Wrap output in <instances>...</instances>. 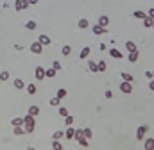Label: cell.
<instances>
[{
	"mask_svg": "<svg viewBox=\"0 0 154 150\" xmlns=\"http://www.w3.org/2000/svg\"><path fill=\"white\" fill-rule=\"evenodd\" d=\"M29 4H38V0H29Z\"/></svg>",
	"mask_w": 154,
	"mask_h": 150,
	"instance_id": "43",
	"label": "cell"
},
{
	"mask_svg": "<svg viewBox=\"0 0 154 150\" xmlns=\"http://www.w3.org/2000/svg\"><path fill=\"white\" fill-rule=\"evenodd\" d=\"M52 148H54V150H61V143H59V139H54V143H52Z\"/></svg>",
	"mask_w": 154,
	"mask_h": 150,
	"instance_id": "33",
	"label": "cell"
},
{
	"mask_svg": "<svg viewBox=\"0 0 154 150\" xmlns=\"http://www.w3.org/2000/svg\"><path fill=\"white\" fill-rule=\"evenodd\" d=\"M59 100H61V98H57V97H54V98H50V106H59Z\"/></svg>",
	"mask_w": 154,
	"mask_h": 150,
	"instance_id": "37",
	"label": "cell"
},
{
	"mask_svg": "<svg viewBox=\"0 0 154 150\" xmlns=\"http://www.w3.org/2000/svg\"><path fill=\"white\" fill-rule=\"evenodd\" d=\"M143 148L145 150H154V138H147L143 141Z\"/></svg>",
	"mask_w": 154,
	"mask_h": 150,
	"instance_id": "8",
	"label": "cell"
},
{
	"mask_svg": "<svg viewBox=\"0 0 154 150\" xmlns=\"http://www.w3.org/2000/svg\"><path fill=\"white\" fill-rule=\"evenodd\" d=\"M11 123H13V127H16V125H23V118H13V120H11Z\"/></svg>",
	"mask_w": 154,
	"mask_h": 150,
	"instance_id": "25",
	"label": "cell"
},
{
	"mask_svg": "<svg viewBox=\"0 0 154 150\" xmlns=\"http://www.w3.org/2000/svg\"><path fill=\"white\" fill-rule=\"evenodd\" d=\"M65 97H66V90H63V88L57 90V98H65Z\"/></svg>",
	"mask_w": 154,
	"mask_h": 150,
	"instance_id": "34",
	"label": "cell"
},
{
	"mask_svg": "<svg viewBox=\"0 0 154 150\" xmlns=\"http://www.w3.org/2000/svg\"><path fill=\"white\" fill-rule=\"evenodd\" d=\"M88 68H90V72H99V66L95 61H88Z\"/></svg>",
	"mask_w": 154,
	"mask_h": 150,
	"instance_id": "17",
	"label": "cell"
},
{
	"mask_svg": "<svg viewBox=\"0 0 154 150\" xmlns=\"http://www.w3.org/2000/svg\"><path fill=\"white\" fill-rule=\"evenodd\" d=\"M61 52H63V56H70V52H72V46H70V45H65L63 48H61Z\"/></svg>",
	"mask_w": 154,
	"mask_h": 150,
	"instance_id": "26",
	"label": "cell"
},
{
	"mask_svg": "<svg viewBox=\"0 0 154 150\" xmlns=\"http://www.w3.org/2000/svg\"><path fill=\"white\" fill-rule=\"evenodd\" d=\"M27 91H29V95H36V86L34 84H29L27 86Z\"/></svg>",
	"mask_w": 154,
	"mask_h": 150,
	"instance_id": "31",
	"label": "cell"
},
{
	"mask_svg": "<svg viewBox=\"0 0 154 150\" xmlns=\"http://www.w3.org/2000/svg\"><path fill=\"white\" fill-rule=\"evenodd\" d=\"M120 91L122 93H133V86H131L129 80H124V82L120 84Z\"/></svg>",
	"mask_w": 154,
	"mask_h": 150,
	"instance_id": "4",
	"label": "cell"
},
{
	"mask_svg": "<svg viewBox=\"0 0 154 150\" xmlns=\"http://www.w3.org/2000/svg\"><path fill=\"white\" fill-rule=\"evenodd\" d=\"M149 90L154 91V79H151V82H149Z\"/></svg>",
	"mask_w": 154,
	"mask_h": 150,
	"instance_id": "40",
	"label": "cell"
},
{
	"mask_svg": "<svg viewBox=\"0 0 154 150\" xmlns=\"http://www.w3.org/2000/svg\"><path fill=\"white\" fill-rule=\"evenodd\" d=\"M65 138H68V139H72V138H75V129H72V125L66 129V132H65Z\"/></svg>",
	"mask_w": 154,
	"mask_h": 150,
	"instance_id": "11",
	"label": "cell"
},
{
	"mask_svg": "<svg viewBox=\"0 0 154 150\" xmlns=\"http://www.w3.org/2000/svg\"><path fill=\"white\" fill-rule=\"evenodd\" d=\"M152 22H154V20H152L149 15H147V16L143 18V25H145V27H152Z\"/></svg>",
	"mask_w": 154,
	"mask_h": 150,
	"instance_id": "22",
	"label": "cell"
},
{
	"mask_svg": "<svg viewBox=\"0 0 154 150\" xmlns=\"http://www.w3.org/2000/svg\"><path fill=\"white\" fill-rule=\"evenodd\" d=\"M59 114H61V116H66V114H68V109H66V107H61V109H59Z\"/></svg>",
	"mask_w": 154,
	"mask_h": 150,
	"instance_id": "38",
	"label": "cell"
},
{
	"mask_svg": "<svg viewBox=\"0 0 154 150\" xmlns=\"http://www.w3.org/2000/svg\"><path fill=\"white\" fill-rule=\"evenodd\" d=\"M97 66H99V72H106V68H108V64H106L104 61H100V63H97Z\"/></svg>",
	"mask_w": 154,
	"mask_h": 150,
	"instance_id": "30",
	"label": "cell"
},
{
	"mask_svg": "<svg viewBox=\"0 0 154 150\" xmlns=\"http://www.w3.org/2000/svg\"><path fill=\"white\" fill-rule=\"evenodd\" d=\"M104 97H106V98H113V93H111V91L108 90V91H106V93H104Z\"/></svg>",
	"mask_w": 154,
	"mask_h": 150,
	"instance_id": "39",
	"label": "cell"
},
{
	"mask_svg": "<svg viewBox=\"0 0 154 150\" xmlns=\"http://www.w3.org/2000/svg\"><path fill=\"white\" fill-rule=\"evenodd\" d=\"M23 132H25V129H23L22 125H16V127H15V136H22Z\"/></svg>",
	"mask_w": 154,
	"mask_h": 150,
	"instance_id": "23",
	"label": "cell"
},
{
	"mask_svg": "<svg viewBox=\"0 0 154 150\" xmlns=\"http://www.w3.org/2000/svg\"><path fill=\"white\" fill-rule=\"evenodd\" d=\"M106 32H108V29H106V27H102V25H93V34H97V36H99V34H106Z\"/></svg>",
	"mask_w": 154,
	"mask_h": 150,
	"instance_id": "7",
	"label": "cell"
},
{
	"mask_svg": "<svg viewBox=\"0 0 154 150\" xmlns=\"http://www.w3.org/2000/svg\"><path fill=\"white\" fill-rule=\"evenodd\" d=\"M38 41H39V43H41V45L45 46V45H50V38L47 36V34H41V36L38 38Z\"/></svg>",
	"mask_w": 154,
	"mask_h": 150,
	"instance_id": "10",
	"label": "cell"
},
{
	"mask_svg": "<svg viewBox=\"0 0 154 150\" xmlns=\"http://www.w3.org/2000/svg\"><path fill=\"white\" fill-rule=\"evenodd\" d=\"M29 7V0H15V9L16 11H23Z\"/></svg>",
	"mask_w": 154,
	"mask_h": 150,
	"instance_id": "3",
	"label": "cell"
},
{
	"mask_svg": "<svg viewBox=\"0 0 154 150\" xmlns=\"http://www.w3.org/2000/svg\"><path fill=\"white\" fill-rule=\"evenodd\" d=\"M77 25H79V29H88V27H90V22H88L86 18H81Z\"/></svg>",
	"mask_w": 154,
	"mask_h": 150,
	"instance_id": "12",
	"label": "cell"
},
{
	"mask_svg": "<svg viewBox=\"0 0 154 150\" xmlns=\"http://www.w3.org/2000/svg\"><path fill=\"white\" fill-rule=\"evenodd\" d=\"M63 136H65V134H63L61 131H56L54 134H52V138H54V139H61V138H63Z\"/></svg>",
	"mask_w": 154,
	"mask_h": 150,
	"instance_id": "32",
	"label": "cell"
},
{
	"mask_svg": "<svg viewBox=\"0 0 154 150\" xmlns=\"http://www.w3.org/2000/svg\"><path fill=\"white\" fill-rule=\"evenodd\" d=\"M125 50H127V52H135V50H136V45L133 43V41H127V43H125Z\"/></svg>",
	"mask_w": 154,
	"mask_h": 150,
	"instance_id": "16",
	"label": "cell"
},
{
	"mask_svg": "<svg viewBox=\"0 0 154 150\" xmlns=\"http://www.w3.org/2000/svg\"><path fill=\"white\" fill-rule=\"evenodd\" d=\"M15 88H16V90H22V88H25L23 80H22V79H15Z\"/></svg>",
	"mask_w": 154,
	"mask_h": 150,
	"instance_id": "19",
	"label": "cell"
},
{
	"mask_svg": "<svg viewBox=\"0 0 154 150\" xmlns=\"http://www.w3.org/2000/svg\"><path fill=\"white\" fill-rule=\"evenodd\" d=\"M145 77H147V79H154V77H152V72H145Z\"/></svg>",
	"mask_w": 154,
	"mask_h": 150,
	"instance_id": "42",
	"label": "cell"
},
{
	"mask_svg": "<svg viewBox=\"0 0 154 150\" xmlns=\"http://www.w3.org/2000/svg\"><path fill=\"white\" fill-rule=\"evenodd\" d=\"M109 23V18L106 16V15H102V16H99V25H102V27H106Z\"/></svg>",
	"mask_w": 154,
	"mask_h": 150,
	"instance_id": "13",
	"label": "cell"
},
{
	"mask_svg": "<svg viewBox=\"0 0 154 150\" xmlns=\"http://www.w3.org/2000/svg\"><path fill=\"white\" fill-rule=\"evenodd\" d=\"M120 75H122V79H124V80H129V82H133V79H135L131 73H127V72H122Z\"/></svg>",
	"mask_w": 154,
	"mask_h": 150,
	"instance_id": "21",
	"label": "cell"
},
{
	"mask_svg": "<svg viewBox=\"0 0 154 150\" xmlns=\"http://www.w3.org/2000/svg\"><path fill=\"white\" fill-rule=\"evenodd\" d=\"M147 15H149V16L154 20V7H152V9H149V13H147Z\"/></svg>",
	"mask_w": 154,
	"mask_h": 150,
	"instance_id": "41",
	"label": "cell"
},
{
	"mask_svg": "<svg viewBox=\"0 0 154 150\" xmlns=\"http://www.w3.org/2000/svg\"><path fill=\"white\" fill-rule=\"evenodd\" d=\"M73 123V116H70V114H66V116H65V125L66 127H70Z\"/></svg>",
	"mask_w": 154,
	"mask_h": 150,
	"instance_id": "27",
	"label": "cell"
},
{
	"mask_svg": "<svg viewBox=\"0 0 154 150\" xmlns=\"http://www.w3.org/2000/svg\"><path fill=\"white\" fill-rule=\"evenodd\" d=\"M9 79V72H0V80H7Z\"/></svg>",
	"mask_w": 154,
	"mask_h": 150,
	"instance_id": "35",
	"label": "cell"
},
{
	"mask_svg": "<svg viewBox=\"0 0 154 150\" xmlns=\"http://www.w3.org/2000/svg\"><path fill=\"white\" fill-rule=\"evenodd\" d=\"M152 29H154V22H152Z\"/></svg>",
	"mask_w": 154,
	"mask_h": 150,
	"instance_id": "44",
	"label": "cell"
},
{
	"mask_svg": "<svg viewBox=\"0 0 154 150\" xmlns=\"http://www.w3.org/2000/svg\"><path fill=\"white\" fill-rule=\"evenodd\" d=\"M25 29H29V31H34V29H36V22H32V20H29V22L25 23Z\"/></svg>",
	"mask_w": 154,
	"mask_h": 150,
	"instance_id": "24",
	"label": "cell"
},
{
	"mask_svg": "<svg viewBox=\"0 0 154 150\" xmlns=\"http://www.w3.org/2000/svg\"><path fill=\"white\" fill-rule=\"evenodd\" d=\"M109 56H111V57H115V59H122V57H124V56H122V52L117 50L115 46H113V48L109 50Z\"/></svg>",
	"mask_w": 154,
	"mask_h": 150,
	"instance_id": "9",
	"label": "cell"
},
{
	"mask_svg": "<svg viewBox=\"0 0 154 150\" xmlns=\"http://www.w3.org/2000/svg\"><path fill=\"white\" fill-rule=\"evenodd\" d=\"M31 52L32 54H41L43 52V45L39 43V41H34V43L31 45Z\"/></svg>",
	"mask_w": 154,
	"mask_h": 150,
	"instance_id": "5",
	"label": "cell"
},
{
	"mask_svg": "<svg viewBox=\"0 0 154 150\" xmlns=\"http://www.w3.org/2000/svg\"><path fill=\"white\" fill-rule=\"evenodd\" d=\"M83 134H84V138H88V139H90L93 132H91V129H90V127H86V129H83Z\"/></svg>",
	"mask_w": 154,
	"mask_h": 150,
	"instance_id": "29",
	"label": "cell"
},
{
	"mask_svg": "<svg viewBox=\"0 0 154 150\" xmlns=\"http://www.w3.org/2000/svg\"><path fill=\"white\" fill-rule=\"evenodd\" d=\"M147 131H149V127H147V125H140V127L136 129V139H138V141H143Z\"/></svg>",
	"mask_w": 154,
	"mask_h": 150,
	"instance_id": "2",
	"label": "cell"
},
{
	"mask_svg": "<svg viewBox=\"0 0 154 150\" xmlns=\"http://www.w3.org/2000/svg\"><path fill=\"white\" fill-rule=\"evenodd\" d=\"M152 77H154V72H152Z\"/></svg>",
	"mask_w": 154,
	"mask_h": 150,
	"instance_id": "45",
	"label": "cell"
},
{
	"mask_svg": "<svg viewBox=\"0 0 154 150\" xmlns=\"http://www.w3.org/2000/svg\"><path fill=\"white\" fill-rule=\"evenodd\" d=\"M38 113H39V107H38V106H31V107H29V114H32V116H36Z\"/></svg>",
	"mask_w": 154,
	"mask_h": 150,
	"instance_id": "20",
	"label": "cell"
},
{
	"mask_svg": "<svg viewBox=\"0 0 154 150\" xmlns=\"http://www.w3.org/2000/svg\"><path fill=\"white\" fill-rule=\"evenodd\" d=\"M45 77H56V70H54V68H49V70H45Z\"/></svg>",
	"mask_w": 154,
	"mask_h": 150,
	"instance_id": "28",
	"label": "cell"
},
{
	"mask_svg": "<svg viewBox=\"0 0 154 150\" xmlns=\"http://www.w3.org/2000/svg\"><path fill=\"white\" fill-rule=\"evenodd\" d=\"M23 129H25L27 134H31L34 131V116H32V114H27V116L23 118Z\"/></svg>",
	"mask_w": 154,
	"mask_h": 150,
	"instance_id": "1",
	"label": "cell"
},
{
	"mask_svg": "<svg viewBox=\"0 0 154 150\" xmlns=\"http://www.w3.org/2000/svg\"><path fill=\"white\" fill-rule=\"evenodd\" d=\"M52 68H54L56 72H59L61 70V63H59V61H54V63H52Z\"/></svg>",
	"mask_w": 154,
	"mask_h": 150,
	"instance_id": "36",
	"label": "cell"
},
{
	"mask_svg": "<svg viewBox=\"0 0 154 150\" xmlns=\"http://www.w3.org/2000/svg\"><path fill=\"white\" fill-rule=\"evenodd\" d=\"M88 56H90V46H84V48L81 50V54H79V57H81V59H86Z\"/></svg>",
	"mask_w": 154,
	"mask_h": 150,
	"instance_id": "14",
	"label": "cell"
},
{
	"mask_svg": "<svg viewBox=\"0 0 154 150\" xmlns=\"http://www.w3.org/2000/svg\"><path fill=\"white\" fill-rule=\"evenodd\" d=\"M133 16H135V18H138V20H143L145 16H147V13H143V11H135V13H133Z\"/></svg>",
	"mask_w": 154,
	"mask_h": 150,
	"instance_id": "15",
	"label": "cell"
},
{
	"mask_svg": "<svg viewBox=\"0 0 154 150\" xmlns=\"http://www.w3.org/2000/svg\"><path fill=\"white\" fill-rule=\"evenodd\" d=\"M34 75H36L38 80H43V77H45V68H43V66H36Z\"/></svg>",
	"mask_w": 154,
	"mask_h": 150,
	"instance_id": "6",
	"label": "cell"
},
{
	"mask_svg": "<svg viewBox=\"0 0 154 150\" xmlns=\"http://www.w3.org/2000/svg\"><path fill=\"white\" fill-rule=\"evenodd\" d=\"M129 61H131V63H136V61H138V50L129 52Z\"/></svg>",
	"mask_w": 154,
	"mask_h": 150,
	"instance_id": "18",
	"label": "cell"
}]
</instances>
